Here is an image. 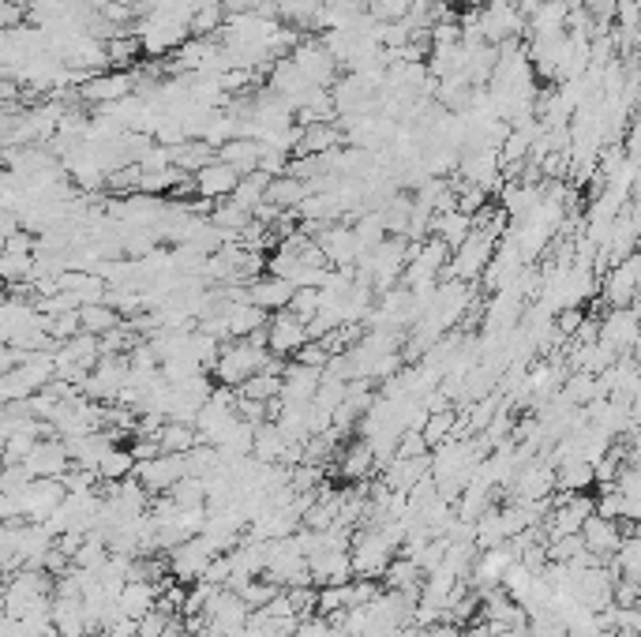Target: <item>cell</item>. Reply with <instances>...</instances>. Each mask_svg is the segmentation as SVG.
<instances>
[{"mask_svg":"<svg viewBox=\"0 0 641 637\" xmlns=\"http://www.w3.org/2000/svg\"><path fill=\"white\" fill-rule=\"evenodd\" d=\"M132 38L139 42V53L165 57V53H173L177 45L188 42L192 30H188V19H180V15L173 12H147L139 15V23L132 27Z\"/></svg>","mask_w":641,"mask_h":637,"instance_id":"obj_1","label":"cell"},{"mask_svg":"<svg viewBox=\"0 0 641 637\" xmlns=\"http://www.w3.org/2000/svg\"><path fill=\"white\" fill-rule=\"evenodd\" d=\"M638 285H641V255L634 252V255L619 259L615 267H608L604 274H600L597 293L608 308H634V300H638Z\"/></svg>","mask_w":641,"mask_h":637,"instance_id":"obj_2","label":"cell"},{"mask_svg":"<svg viewBox=\"0 0 641 637\" xmlns=\"http://www.w3.org/2000/svg\"><path fill=\"white\" fill-rule=\"evenodd\" d=\"M593 514V495H585V491H578V495H555V503L548 506V518L540 521V533H544V540H559V536H574L578 529H582V521Z\"/></svg>","mask_w":641,"mask_h":637,"instance_id":"obj_3","label":"cell"},{"mask_svg":"<svg viewBox=\"0 0 641 637\" xmlns=\"http://www.w3.org/2000/svg\"><path fill=\"white\" fill-rule=\"evenodd\" d=\"M289 60L297 64V72L312 83V87H334V79H338V64L334 57L327 53V45L323 38H300L293 49H289Z\"/></svg>","mask_w":641,"mask_h":637,"instance_id":"obj_4","label":"cell"},{"mask_svg":"<svg viewBox=\"0 0 641 637\" xmlns=\"http://www.w3.org/2000/svg\"><path fill=\"white\" fill-rule=\"evenodd\" d=\"M210 559H214V548L195 533L188 536L184 544L165 551V570H169V578L180 581V585H192V581H199V574H203V566H207Z\"/></svg>","mask_w":641,"mask_h":637,"instance_id":"obj_5","label":"cell"},{"mask_svg":"<svg viewBox=\"0 0 641 637\" xmlns=\"http://www.w3.org/2000/svg\"><path fill=\"white\" fill-rule=\"evenodd\" d=\"M64 484H60L57 476H34L27 488L19 491L15 499H19V518L23 521H45L60 503H64Z\"/></svg>","mask_w":641,"mask_h":637,"instance_id":"obj_6","label":"cell"},{"mask_svg":"<svg viewBox=\"0 0 641 637\" xmlns=\"http://www.w3.org/2000/svg\"><path fill=\"white\" fill-rule=\"evenodd\" d=\"M135 87L132 79V68L124 72V68H105V72H94L87 75L79 90H75V98L87 105H109V102H120V98H128Z\"/></svg>","mask_w":641,"mask_h":637,"instance_id":"obj_7","label":"cell"},{"mask_svg":"<svg viewBox=\"0 0 641 637\" xmlns=\"http://www.w3.org/2000/svg\"><path fill=\"white\" fill-rule=\"evenodd\" d=\"M248 604L240 600L237 593H229V589H218V593L207 600V608L199 611V619L207 626L210 637H222L229 630H237V626H248Z\"/></svg>","mask_w":641,"mask_h":637,"instance_id":"obj_8","label":"cell"},{"mask_svg":"<svg viewBox=\"0 0 641 637\" xmlns=\"http://www.w3.org/2000/svg\"><path fill=\"white\" fill-rule=\"evenodd\" d=\"M132 476L150 491V495H165L177 480L188 476L184 473V454H158V458H150V461H135Z\"/></svg>","mask_w":641,"mask_h":637,"instance_id":"obj_9","label":"cell"},{"mask_svg":"<svg viewBox=\"0 0 641 637\" xmlns=\"http://www.w3.org/2000/svg\"><path fill=\"white\" fill-rule=\"evenodd\" d=\"M23 469H27L30 476H64L68 469H72V458H68V446H64V439H57V435H42L38 443L27 450V458L19 461Z\"/></svg>","mask_w":641,"mask_h":637,"instance_id":"obj_10","label":"cell"},{"mask_svg":"<svg viewBox=\"0 0 641 637\" xmlns=\"http://www.w3.org/2000/svg\"><path fill=\"white\" fill-rule=\"evenodd\" d=\"M263 334H267L270 356H293L300 345L308 341V326H304V319H297L293 312H274V315H267Z\"/></svg>","mask_w":641,"mask_h":637,"instance_id":"obj_11","label":"cell"},{"mask_svg":"<svg viewBox=\"0 0 641 637\" xmlns=\"http://www.w3.org/2000/svg\"><path fill=\"white\" fill-rule=\"evenodd\" d=\"M597 341H604L615 353H634L638 345V312L634 308H612V312L597 319Z\"/></svg>","mask_w":641,"mask_h":637,"instance_id":"obj_12","label":"cell"},{"mask_svg":"<svg viewBox=\"0 0 641 637\" xmlns=\"http://www.w3.org/2000/svg\"><path fill=\"white\" fill-rule=\"evenodd\" d=\"M244 297L248 304H255L259 312H285L289 308V300H293V282H285V278H274V274H259L252 282L244 285Z\"/></svg>","mask_w":641,"mask_h":637,"instance_id":"obj_13","label":"cell"},{"mask_svg":"<svg viewBox=\"0 0 641 637\" xmlns=\"http://www.w3.org/2000/svg\"><path fill=\"white\" fill-rule=\"evenodd\" d=\"M578 536H582V544L589 555H597L600 563H608L615 555V548H619V540H623V525H619V521L600 518V514H589V518L582 521Z\"/></svg>","mask_w":641,"mask_h":637,"instance_id":"obj_14","label":"cell"},{"mask_svg":"<svg viewBox=\"0 0 641 637\" xmlns=\"http://www.w3.org/2000/svg\"><path fill=\"white\" fill-rule=\"evenodd\" d=\"M237 169H229L225 162H207L203 169H195L192 173V192L199 199H207V203H218V199H229L233 188H237Z\"/></svg>","mask_w":641,"mask_h":637,"instance_id":"obj_15","label":"cell"},{"mask_svg":"<svg viewBox=\"0 0 641 637\" xmlns=\"http://www.w3.org/2000/svg\"><path fill=\"white\" fill-rule=\"evenodd\" d=\"M338 473H342L345 484H364V480H372L379 473V465H375V454L372 446L364 443V439H353V443H345L338 454Z\"/></svg>","mask_w":641,"mask_h":637,"instance_id":"obj_16","label":"cell"},{"mask_svg":"<svg viewBox=\"0 0 641 637\" xmlns=\"http://www.w3.org/2000/svg\"><path fill=\"white\" fill-rule=\"evenodd\" d=\"M158 604V585H150V581H124L117 593V611L120 619H143L147 611H154Z\"/></svg>","mask_w":641,"mask_h":637,"instance_id":"obj_17","label":"cell"},{"mask_svg":"<svg viewBox=\"0 0 641 637\" xmlns=\"http://www.w3.org/2000/svg\"><path fill=\"white\" fill-rule=\"evenodd\" d=\"M315 386H319V371L304 368V364H285L282 368V394L278 405H300V401H312Z\"/></svg>","mask_w":641,"mask_h":637,"instance_id":"obj_18","label":"cell"},{"mask_svg":"<svg viewBox=\"0 0 641 637\" xmlns=\"http://www.w3.org/2000/svg\"><path fill=\"white\" fill-rule=\"evenodd\" d=\"M214 158L225 162L229 169H237V177H248V173L259 169V143L255 139H229V143L214 150Z\"/></svg>","mask_w":641,"mask_h":637,"instance_id":"obj_19","label":"cell"},{"mask_svg":"<svg viewBox=\"0 0 641 637\" xmlns=\"http://www.w3.org/2000/svg\"><path fill=\"white\" fill-rule=\"evenodd\" d=\"M428 229H432V237H439L450 248V252H454V248H458V244L469 237L473 218H469V214H462V210H443V214H432Z\"/></svg>","mask_w":641,"mask_h":637,"instance_id":"obj_20","label":"cell"},{"mask_svg":"<svg viewBox=\"0 0 641 637\" xmlns=\"http://www.w3.org/2000/svg\"><path fill=\"white\" fill-rule=\"evenodd\" d=\"M304 87H312L304 75L297 72V64L289 57H278L274 64H270V83H267V90H274V94H282L285 102L293 105V98H297L300 90Z\"/></svg>","mask_w":641,"mask_h":637,"instance_id":"obj_21","label":"cell"},{"mask_svg":"<svg viewBox=\"0 0 641 637\" xmlns=\"http://www.w3.org/2000/svg\"><path fill=\"white\" fill-rule=\"evenodd\" d=\"M593 488V465L582 458H570L563 465H555V491L563 495H578V491Z\"/></svg>","mask_w":641,"mask_h":637,"instance_id":"obj_22","label":"cell"},{"mask_svg":"<svg viewBox=\"0 0 641 637\" xmlns=\"http://www.w3.org/2000/svg\"><path fill=\"white\" fill-rule=\"evenodd\" d=\"M559 398L570 401L574 409H582L589 401L600 398V383L597 375H589V371H567V379L559 383Z\"/></svg>","mask_w":641,"mask_h":637,"instance_id":"obj_23","label":"cell"},{"mask_svg":"<svg viewBox=\"0 0 641 637\" xmlns=\"http://www.w3.org/2000/svg\"><path fill=\"white\" fill-rule=\"evenodd\" d=\"M124 323V315L117 312V308H109V304H83L79 308V330L83 334H94V338H102V334H109V330H117V326Z\"/></svg>","mask_w":641,"mask_h":637,"instance_id":"obj_24","label":"cell"},{"mask_svg":"<svg viewBox=\"0 0 641 637\" xmlns=\"http://www.w3.org/2000/svg\"><path fill=\"white\" fill-rule=\"evenodd\" d=\"M308 195V184L304 180H297V177H289V173H282V177H274L267 184V195H263V203H274L278 210H297V203Z\"/></svg>","mask_w":641,"mask_h":637,"instance_id":"obj_25","label":"cell"},{"mask_svg":"<svg viewBox=\"0 0 641 637\" xmlns=\"http://www.w3.org/2000/svg\"><path fill=\"white\" fill-rule=\"evenodd\" d=\"M169 162L177 165L180 173L192 177L195 169H203L207 162H214V147H207L203 139H184L177 147H169Z\"/></svg>","mask_w":641,"mask_h":637,"instance_id":"obj_26","label":"cell"},{"mask_svg":"<svg viewBox=\"0 0 641 637\" xmlns=\"http://www.w3.org/2000/svg\"><path fill=\"white\" fill-rule=\"evenodd\" d=\"M154 439L162 446V454H188V450L199 443L192 424H177V420H165L162 428L154 431Z\"/></svg>","mask_w":641,"mask_h":637,"instance_id":"obj_27","label":"cell"},{"mask_svg":"<svg viewBox=\"0 0 641 637\" xmlns=\"http://www.w3.org/2000/svg\"><path fill=\"white\" fill-rule=\"evenodd\" d=\"M458 428V409L450 405V409H439V413H428L424 416V424H420V439L428 443V450L439 443H447L450 435Z\"/></svg>","mask_w":641,"mask_h":637,"instance_id":"obj_28","label":"cell"},{"mask_svg":"<svg viewBox=\"0 0 641 637\" xmlns=\"http://www.w3.org/2000/svg\"><path fill=\"white\" fill-rule=\"evenodd\" d=\"M282 394V375L278 371H255L252 379H244L237 386V398L248 401H274Z\"/></svg>","mask_w":641,"mask_h":637,"instance_id":"obj_29","label":"cell"},{"mask_svg":"<svg viewBox=\"0 0 641 637\" xmlns=\"http://www.w3.org/2000/svg\"><path fill=\"white\" fill-rule=\"evenodd\" d=\"M132 469H135V461H132V454H128V446L117 443L102 461H98L94 476H98L102 484H113V480H124V476H132Z\"/></svg>","mask_w":641,"mask_h":637,"instance_id":"obj_30","label":"cell"},{"mask_svg":"<svg viewBox=\"0 0 641 637\" xmlns=\"http://www.w3.org/2000/svg\"><path fill=\"white\" fill-rule=\"evenodd\" d=\"M105 60H109V68H132V60L139 57V42H135L132 34H117V38H105Z\"/></svg>","mask_w":641,"mask_h":637,"instance_id":"obj_31","label":"cell"},{"mask_svg":"<svg viewBox=\"0 0 641 637\" xmlns=\"http://www.w3.org/2000/svg\"><path fill=\"white\" fill-rule=\"evenodd\" d=\"M278 593H282V585H274V581H267V578H252L237 596L248 604V611H259V608H267Z\"/></svg>","mask_w":641,"mask_h":637,"instance_id":"obj_32","label":"cell"},{"mask_svg":"<svg viewBox=\"0 0 641 637\" xmlns=\"http://www.w3.org/2000/svg\"><path fill=\"white\" fill-rule=\"evenodd\" d=\"M409 4L413 0H364V12L379 19V23H402L409 15Z\"/></svg>","mask_w":641,"mask_h":637,"instance_id":"obj_33","label":"cell"},{"mask_svg":"<svg viewBox=\"0 0 641 637\" xmlns=\"http://www.w3.org/2000/svg\"><path fill=\"white\" fill-rule=\"evenodd\" d=\"M30 480H34V476H30L27 469L19 465V461H12V465H0V491H4V495H19V491L30 484Z\"/></svg>","mask_w":641,"mask_h":637,"instance_id":"obj_34","label":"cell"},{"mask_svg":"<svg viewBox=\"0 0 641 637\" xmlns=\"http://www.w3.org/2000/svg\"><path fill=\"white\" fill-rule=\"evenodd\" d=\"M285 312H293L297 319H312L319 312V289H293V300H289V308Z\"/></svg>","mask_w":641,"mask_h":637,"instance_id":"obj_35","label":"cell"},{"mask_svg":"<svg viewBox=\"0 0 641 637\" xmlns=\"http://www.w3.org/2000/svg\"><path fill=\"white\" fill-rule=\"evenodd\" d=\"M327 360H330V353L323 341H304L297 353H293V364H304V368H315V371H323Z\"/></svg>","mask_w":641,"mask_h":637,"instance_id":"obj_36","label":"cell"},{"mask_svg":"<svg viewBox=\"0 0 641 637\" xmlns=\"http://www.w3.org/2000/svg\"><path fill=\"white\" fill-rule=\"evenodd\" d=\"M229 574H233V563H229V555H214V559L203 566L199 581H207V585H214V589H222L225 581H229Z\"/></svg>","mask_w":641,"mask_h":637,"instance_id":"obj_37","label":"cell"},{"mask_svg":"<svg viewBox=\"0 0 641 637\" xmlns=\"http://www.w3.org/2000/svg\"><path fill=\"white\" fill-rule=\"evenodd\" d=\"M394 458H428V443L420 439V431H402V435H398Z\"/></svg>","mask_w":641,"mask_h":637,"instance_id":"obj_38","label":"cell"},{"mask_svg":"<svg viewBox=\"0 0 641 637\" xmlns=\"http://www.w3.org/2000/svg\"><path fill=\"white\" fill-rule=\"evenodd\" d=\"M420 637H465V630L454 623H435L428 630H420Z\"/></svg>","mask_w":641,"mask_h":637,"instance_id":"obj_39","label":"cell"},{"mask_svg":"<svg viewBox=\"0 0 641 637\" xmlns=\"http://www.w3.org/2000/svg\"><path fill=\"white\" fill-rule=\"evenodd\" d=\"M458 4H462V8H484L488 0H458Z\"/></svg>","mask_w":641,"mask_h":637,"instance_id":"obj_40","label":"cell"},{"mask_svg":"<svg viewBox=\"0 0 641 637\" xmlns=\"http://www.w3.org/2000/svg\"><path fill=\"white\" fill-rule=\"evenodd\" d=\"M604 637H638V630H612V634H604Z\"/></svg>","mask_w":641,"mask_h":637,"instance_id":"obj_41","label":"cell"},{"mask_svg":"<svg viewBox=\"0 0 641 637\" xmlns=\"http://www.w3.org/2000/svg\"><path fill=\"white\" fill-rule=\"evenodd\" d=\"M8 297H12V293H8V285L0 282V304H4V300H8Z\"/></svg>","mask_w":641,"mask_h":637,"instance_id":"obj_42","label":"cell"},{"mask_svg":"<svg viewBox=\"0 0 641 637\" xmlns=\"http://www.w3.org/2000/svg\"><path fill=\"white\" fill-rule=\"evenodd\" d=\"M117 4H124V8H132V15H135V4H139V0H117Z\"/></svg>","mask_w":641,"mask_h":637,"instance_id":"obj_43","label":"cell"},{"mask_svg":"<svg viewBox=\"0 0 641 637\" xmlns=\"http://www.w3.org/2000/svg\"><path fill=\"white\" fill-rule=\"evenodd\" d=\"M87 637H109V634H105V630H94V634H87Z\"/></svg>","mask_w":641,"mask_h":637,"instance_id":"obj_44","label":"cell"},{"mask_svg":"<svg viewBox=\"0 0 641 637\" xmlns=\"http://www.w3.org/2000/svg\"><path fill=\"white\" fill-rule=\"evenodd\" d=\"M432 4H450V0H432Z\"/></svg>","mask_w":641,"mask_h":637,"instance_id":"obj_45","label":"cell"}]
</instances>
